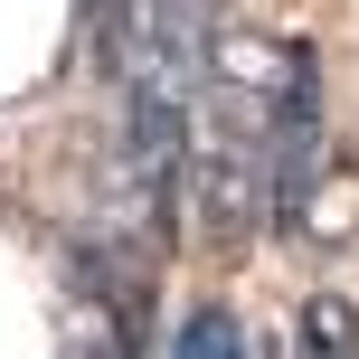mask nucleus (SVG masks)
<instances>
[{"label": "nucleus", "instance_id": "obj_2", "mask_svg": "<svg viewBox=\"0 0 359 359\" xmlns=\"http://www.w3.org/2000/svg\"><path fill=\"white\" fill-rule=\"evenodd\" d=\"M170 359H246V322L227 303H198L189 322L170 331Z\"/></svg>", "mask_w": 359, "mask_h": 359}, {"label": "nucleus", "instance_id": "obj_1", "mask_svg": "<svg viewBox=\"0 0 359 359\" xmlns=\"http://www.w3.org/2000/svg\"><path fill=\"white\" fill-rule=\"evenodd\" d=\"M303 359H359V303L350 293H312L303 303Z\"/></svg>", "mask_w": 359, "mask_h": 359}]
</instances>
